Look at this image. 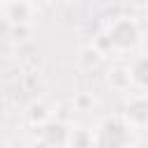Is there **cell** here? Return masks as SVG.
<instances>
[{"mask_svg": "<svg viewBox=\"0 0 148 148\" xmlns=\"http://www.w3.org/2000/svg\"><path fill=\"white\" fill-rule=\"evenodd\" d=\"M141 2H146V0H141Z\"/></svg>", "mask_w": 148, "mask_h": 148, "instance_id": "obj_6", "label": "cell"}, {"mask_svg": "<svg viewBox=\"0 0 148 148\" xmlns=\"http://www.w3.org/2000/svg\"><path fill=\"white\" fill-rule=\"evenodd\" d=\"M132 79L141 86H148V58H141L132 67Z\"/></svg>", "mask_w": 148, "mask_h": 148, "instance_id": "obj_5", "label": "cell"}, {"mask_svg": "<svg viewBox=\"0 0 148 148\" xmlns=\"http://www.w3.org/2000/svg\"><path fill=\"white\" fill-rule=\"evenodd\" d=\"M102 148H125L130 141V132L120 120H106L99 127V136H97Z\"/></svg>", "mask_w": 148, "mask_h": 148, "instance_id": "obj_1", "label": "cell"}, {"mask_svg": "<svg viewBox=\"0 0 148 148\" xmlns=\"http://www.w3.org/2000/svg\"><path fill=\"white\" fill-rule=\"evenodd\" d=\"M127 116H130V120L136 123V125L148 123V99H134V102L127 106Z\"/></svg>", "mask_w": 148, "mask_h": 148, "instance_id": "obj_3", "label": "cell"}, {"mask_svg": "<svg viewBox=\"0 0 148 148\" xmlns=\"http://www.w3.org/2000/svg\"><path fill=\"white\" fill-rule=\"evenodd\" d=\"M136 37H139L136 23L130 21V18H118V21L111 25V30H109L111 44H116V46H120V49L134 46V44H136Z\"/></svg>", "mask_w": 148, "mask_h": 148, "instance_id": "obj_2", "label": "cell"}, {"mask_svg": "<svg viewBox=\"0 0 148 148\" xmlns=\"http://www.w3.org/2000/svg\"><path fill=\"white\" fill-rule=\"evenodd\" d=\"M44 136L49 139V143H62L65 136H67V130H65L60 123H51V125H46Z\"/></svg>", "mask_w": 148, "mask_h": 148, "instance_id": "obj_4", "label": "cell"}]
</instances>
